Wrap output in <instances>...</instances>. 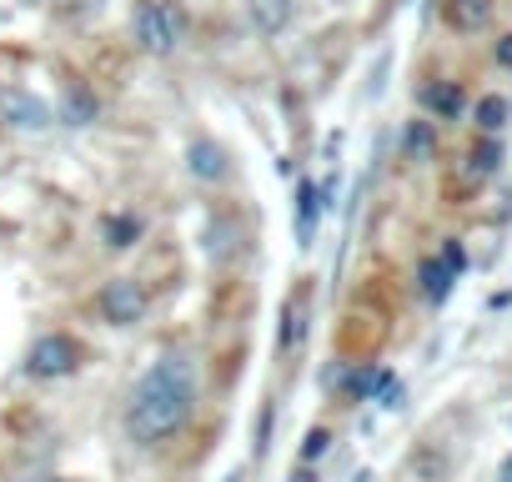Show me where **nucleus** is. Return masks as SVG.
Listing matches in <instances>:
<instances>
[{
	"mask_svg": "<svg viewBox=\"0 0 512 482\" xmlns=\"http://www.w3.org/2000/svg\"><path fill=\"white\" fill-rule=\"evenodd\" d=\"M307 312H312V297H307V287H297L287 302H282V327H277V347L292 357L297 347H302V337H307Z\"/></svg>",
	"mask_w": 512,
	"mask_h": 482,
	"instance_id": "423d86ee",
	"label": "nucleus"
},
{
	"mask_svg": "<svg viewBox=\"0 0 512 482\" xmlns=\"http://www.w3.org/2000/svg\"><path fill=\"white\" fill-rule=\"evenodd\" d=\"M186 171H191L196 181H226V171H231L226 146H216V141H191V146H186Z\"/></svg>",
	"mask_w": 512,
	"mask_h": 482,
	"instance_id": "0eeeda50",
	"label": "nucleus"
},
{
	"mask_svg": "<svg viewBox=\"0 0 512 482\" xmlns=\"http://www.w3.org/2000/svg\"><path fill=\"white\" fill-rule=\"evenodd\" d=\"M96 116H101L96 91H91V86H71L66 101H61V121H66V126H91Z\"/></svg>",
	"mask_w": 512,
	"mask_h": 482,
	"instance_id": "9b49d317",
	"label": "nucleus"
},
{
	"mask_svg": "<svg viewBox=\"0 0 512 482\" xmlns=\"http://www.w3.org/2000/svg\"><path fill=\"white\" fill-rule=\"evenodd\" d=\"M502 121H507V101L502 96H482L477 101V126L482 131H502Z\"/></svg>",
	"mask_w": 512,
	"mask_h": 482,
	"instance_id": "2eb2a0df",
	"label": "nucleus"
},
{
	"mask_svg": "<svg viewBox=\"0 0 512 482\" xmlns=\"http://www.w3.org/2000/svg\"><path fill=\"white\" fill-rule=\"evenodd\" d=\"M322 196H327V186H317V181L297 186V236H302V247H312V221L322 216Z\"/></svg>",
	"mask_w": 512,
	"mask_h": 482,
	"instance_id": "9d476101",
	"label": "nucleus"
},
{
	"mask_svg": "<svg viewBox=\"0 0 512 482\" xmlns=\"http://www.w3.org/2000/svg\"><path fill=\"white\" fill-rule=\"evenodd\" d=\"M196 412V372L186 357H161L126 397V432L141 447L176 437Z\"/></svg>",
	"mask_w": 512,
	"mask_h": 482,
	"instance_id": "f257e3e1",
	"label": "nucleus"
},
{
	"mask_svg": "<svg viewBox=\"0 0 512 482\" xmlns=\"http://www.w3.org/2000/svg\"><path fill=\"white\" fill-rule=\"evenodd\" d=\"M497 482H512V457L502 462V472H497Z\"/></svg>",
	"mask_w": 512,
	"mask_h": 482,
	"instance_id": "4be33fe9",
	"label": "nucleus"
},
{
	"mask_svg": "<svg viewBox=\"0 0 512 482\" xmlns=\"http://www.w3.org/2000/svg\"><path fill=\"white\" fill-rule=\"evenodd\" d=\"M96 307H101V317H106L111 327H136V322L146 317L151 297H146V287H141L136 277H116V282H106V287H101Z\"/></svg>",
	"mask_w": 512,
	"mask_h": 482,
	"instance_id": "20e7f679",
	"label": "nucleus"
},
{
	"mask_svg": "<svg viewBox=\"0 0 512 482\" xmlns=\"http://www.w3.org/2000/svg\"><path fill=\"white\" fill-rule=\"evenodd\" d=\"M76 367H81V347H76V337H66V332L36 337V347H31V357H26V372H31V377H46V382L71 377Z\"/></svg>",
	"mask_w": 512,
	"mask_h": 482,
	"instance_id": "7ed1b4c3",
	"label": "nucleus"
},
{
	"mask_svg": "<svg viewBox=\"0 0 512 482\" xmlns=\"http://www.w3.org/2000/svg\"><path fill=\"white\" fill-rule=\"evenodd\" d=\"M131 36L146 56H171L186 41V6L181 0H141L131 16Z\"/></svg>",
	"mask_w": 512,
	"mask_h": 482,
	"instance_id": "f03ea898",
	"label": "nucleus"
},
{
	"mask_svg": "<svg viewBox=\"0 0 512 482\" xmlns=\"http://www.w3.org/2000/svg\"><path fill=\"white\" fill-rule=\"evenodd\" d=\"M292 482H322V477H317V472H312V467H307V462H302V467H297V472H292Z\"/></svg>",
	"mask_w": 512,
	"mask_h": 482,
	"instance_id": "412c9836",
	"label": "nucleus"
},
{
	"mask_svg": "<svg viewBox=\"0 0 512 482\" xmlns=\"http://www.w3.org/2000/svg\"><path fill=\"white\" fill-rule=\"evenodd\" d=\"M462 267H467V257H462V247H457V241H447V247H442V257H427L422 262V297L427 302H447V292H452V282L462 277Z\"/></svg>",
	"mask_w": 512,
	"mask_h": 482,
	"instance_id": "39448f33",
	"label": "nucleus"
},
{
	"mask_svg": "<svg viewBox=\"0 0 512 482\" xmlns=\"http://www.w3.org/2000/svg\"><path fill=\"white\" fill-rule=\"evenodd\" d=\"M407 151H412V156L432 151V131H427V126H412V131H407Z\"/></svg>",
	"mask_w": 512,
	"mask_h": 482,
	"instance_id": "6ab92c4d",
	"label": "nucleus"
},
{
	"mask_svg": "<svg viewBox=\"0 0 512 482\" xmlns=\"http://www.w3.org/2000/svg\"><path fill=\"white\" fill-rule=\"evenodd\" d=\"M442 16H447V26H457V31H477V26H487V16H492V0H447Z\"/></svg>",
	"mask_w": 512,
	"mask_h": 482,
	"instance_id": "f8f14e48",
	"label": "nucleus"
},
{
	"mask_svg": "<svg viewBox=\"0 0 512 482\" xmlns=\"http://www.w3.org/2000/svg\"><path fill=\"white\" fill-rule=\"evenodd\" d=\"M497 161H502V146L482 141V146L472 151V176H492V171H497Z\"/></svg>",
	"mask_w": 512,
	"mask_h": 482,
	"instance_id": "f3484780",
	"label": "nucleus"
},
{
	"mask_svg": "<svg viewBox=\"0 0 512 482\" xmlns=\"http://www.w3.org/2000/svg\"><path fill=\"white\" fill-rule=\"evenodd\" d=\"M327 452H332V432H327V427H312V432L302 437V462L312 467V462H322Z\"/></svg>",
	"mask_w": 512,
	"mask_h": 482,
	"instance_id": "dca6fc26",
	"label": "nucleus"
},
{
	"mask_svg": "<svg viewBox=\"0 0 512 482\" xmlns=\"http://www.w3.org/2000/svg\"><path fill=\"white\" fill-rule=\"evenodd\" d=\"M372 397H377V402H382V407H402V382H397V377H392V372H387V377H382V387H377V392H372Z\"/></svg>",
	"mask_w": 512,
	"mask_h": 482,
	"instance_id": "a211bd4d",
	"label": "nucleus"
},
{
	"mask_svg": "<svg viewBox=\"0 0 512 482\" xmlns=\"http://www.w3.org/2000/svg\"><path fill=\"white\" fill-rule=\"evenodd\" d=\"M101 236H106L111 252H126V247H136V241H141V216H131V211L106 216V221H101Z\"/></svg>",
	"mask_w": 512,
	"mask_h": 482,
	"instance_id": "ddd939ff",
	"label": "nucleus"
},
{
	"mask_svg": "<svg viewBox=\"0 0 512 482\" xmlns=\"http://www.w3.org/2000/svg\"><path fill=\"white\" fill-rule=\"evenodd\" d=\"M0 106H6V121H11L16 131H46V126H51V111H46L36 96L6 91V96H0Z\"/></svg>",
	"mask_w": 512,
	"mask_h": 482,
	"instance_id": "6e6552de",
	"label": "nucleus"
},
{
	"mask_svg": "<svg viewBox=\"0 0 512 482\" xmlns=\"http://www.w3.org/2000/svg\"><path fill=\"white\" fill-rule=\"evenodd\" d=\"M422 106L432 111V116H457L462 111V91L452 86V81H437V86H422Z\"/></svg>",
	"mask_w": 512,
	"mask_h": 482,
	"instance_id": "4468645a",
	"label": "nucleus"
},
{
	"mask_svg": "<svg viewBox=\"0 0 512 482\" xmlns=\"http://www.w3.org/2000/svg\"><path fill=\"white\" fill-rule=\"evenodd\" d=\"M246 16H251V26L262 36H282L292 26L297 6H292V0H246Z\"/></svg>",
	"mask_w": 512,
	"mask_h": 482,
	"instance_id": "1a4fd4ad",
	"label": "nucleus"
},
{
	"mask_svg": "<svg viewBox=\"0 0 512 482\" xmlns=\"http://www.w3.org/2000/svg\"><path fill=\"white\" fill-rule=\"evenodd\" d=\"M497 61H502V66H512V36H502V46H497Z\"/></svg>",
	"mask_w": 512,
	"mask_h": 482,
	"instance_id": "aec40b11",
	"label": "nucleus"
}]
</instances>
